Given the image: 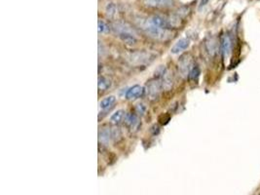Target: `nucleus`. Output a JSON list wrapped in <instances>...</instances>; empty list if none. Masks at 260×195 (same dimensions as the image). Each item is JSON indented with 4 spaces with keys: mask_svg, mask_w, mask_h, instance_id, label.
Returning a JSON list of instances; mask_svg holds the SVG:
<instances>
[{
    "mask_svg": "<svg viewBox=\"0 0 260 195\" xmlns=\"http://www.w3.org/2000/svg\"><path fill=\"white\" fill-rule=\"evenodd\" d=\"M138 25L145 34L156 40H166L171 35V32L167 29L158 28L155 24H153L150 19L138 20Z\"/></svg>",
    "mask_w": 260,
    "mask_h": 195,
    "instance_id": "obj_1",
    "label": "nucleus"
},
{
    "mask_svg": "<svg viewBox=\"0 0 260 195\" xmlns=\"http://www.w3.org/2000/svg\"><path fill=\"white\" fill-rule=\"evenodd\" d=\"M162 88V82L160 80H153L147 84V97L154 101L159 97Z\"/></svg>",
    "mask_w": 260,
    "mask_h": 195,
    "instance_id": "obj_2",
    "label": "nucleus"
},
{
    "mask_svg": "<svg viewBox=\"0 0 260 195\" xmlns=\"http://www.w3.org/2000/svg\"><path fill=\"white\" fill-rule=\"evenodd\" d=\"M143 4L150 8L167 9L174 6V0H143Z\"/></svg>",
    "mask_w": 260,
    "mask_h": 195,
    "instance_id": "obj_3",
    "label": "nucleus"
},
{
    "mask_svg": "<svg viewBox=\"0 0 260 195\" xmlns=\"http://www.w3.org/2000/svg\"><path fill=\"white\" fill-rule=\"evenodd\" d=\"M149 59H150V55L147 53H144V52H136L129 56L128 60L132 63V64H143L146 63Z\"/></svg>",
    "mask_w": 260,
    "mask_h": 195,
    "instance_id": "obj_4",
    "label": "nucleus"
},
{
    "mask_svg": "<svg viewBox=\"0 0 260 195\" xmlns=\"http://www.w3.org/2000/svg\"><path fill=\"white\" fill-rule=\"evenodd\" d=\"M191 60L188 56H183V57L180 59L179 63H178V69L179 72L181 73L182 76H187L189 75V72L191 70Z\"/></svg>",
    "mask_w": 260,
    "mask_h": 195,
    "instance_id": "obj_5",
    "label": "nucleus"
},
{
    "mask_svg": "<svg viewBox=\"0 0 260 195\" xmlns=\"http://www.w3.org/2000/svg\"><path fill=\"white\" fill-rule=\"evenodd\" d=\"M232 50V41L231 38L227 34H224L221 37V52L224 58H227Z\"/></svg>",
    "mask_w": 260,
    "mask_h": 195,
    "instance_id": "obj_6",
    "label": "nucleus"
},
{
    "mask_svg": "<svg viewBox=\"0 0 260 195\" xmlns=\"http://www.w3.org/2000/svg\"><path fill=\"white\" fill-rule=\"evenodd\" d=\"M143 92H144V90L141 86L135 85L127 91L126 98H127V99H129V101H133V99L139 98L143 94Z\"/></svg>",
    "mask_w": 260,
    "mask_h": 195,
    "instance_id": "obj_7",
    "label": "nucleus"
},
{
    "mask_svg": "<svg viewBox=\"0 0 260 195\" xmlns=\"http://www.w3.org/2000/svg\"><path fill=\"white\" fill-rule=\"evenodd\" d=\"M189 45H190V41L187 38H181L175 43L173 46V48L171 49V54H178L180 52L184 51L185 49H187Z\"/></svg>",
    "mask_w": 260,
    "mask_h": 195,
    "instance_id": "obj_8",
    "label": "nucleus"
},
{
    "mask_svg": "<svg viewBox=\"0 0 260 195\" xmlns=\"http://www.w3.org/2000/svg\"><path fill=\"white\" fill-rule=\"evenodd\" d=\"M112 138L111 136V130L108 129H101L99 133V142L103 145H108L110 141V138Z\"/></svg>",
    "mask_w": 260,
    "mask_h": 195,
    "instance_id": "obj_9",
    "label": "nucleus"
},
{
    "mask_svg": "<svg viewBox=\"0 0 260 195\" xmlns=\"http://www.w3.org/2000/svg\"><path fill=\"white\" fill-rule=\"evenodd\" d=\"M173 86V76L169 71H165L162 74V87L165 90H170Z\"/></svg>",
    "mask_w": 260,
    "mask_h": 195,
    "instance_id": "obj_10",
    "label": "nucleus"
},
{
    "mask_svg": "<svg viewBox=\"0 0 260 195\" xmlns=\"http://www.w3.org/2000/svg\"><path fill=\"white\" fill-rule=\"evenodd\" d=\"M124 121L131 129H135L138 126V119L135 114H126Z\"/></svg>",
    "mask_w": 260,
    "mask_h": 195,
    "instance_id": "obj_11",
    "label": "nucleus"
},
{
    "mask_svg": "<svg viewBox=\"0 0 260 195\" xmlns=\"http://www.w3.org/2000/svg\"><path fill=\"white\" fill-rule=\"evenodd\" d=\"M125 117H126V112L124 110H117L115 113H113V115L111 116L110 118V121L113 123V124H119L121 123L122 121L125 120Z\"/></svg>",
    "mask_w": 260,
    "mask_h": 195,
    "instance_id": "obj_12",
    "label": "nucleus"
},
{
    "mask_svg": "<svg viewBox=\"0 0 260 195\" xmlns=\"http://www.w3.org/2000/svg\"><path fill=\"white\" fill-rule=\"evenodd\" d=\"M116 101V98L114 96H108L106 98H104L103 99H101L99 102V107L101 109H106V108L112 106V105Z\"/></svg>",
    "mask_w": 260,
    "mask_h": 195,
    "instance_id": "obj_13",
    "label": "nucleus"
},
{
    "mask_svg": "<svg viewBox=\"0 0 260 195\" xmlns=\"http://www.w3.org/2000/svg\"><path fill=\"white\" fill-rule=\"evenodd\" d=\"M99 91H105L107 90L110 86H111V81H110L108 78L104 77V76H100L99 77Z\"/></svg>",
    "mask_w": 260,
    "mask_h": 195,
    "instance_id": "obj_14",
    "label": "nucleus"
},
{
    "mask_svg": "<svg viewBox=\"0 0 260 195\" xmlns=\"http://www.w3.org/2000/svg\"><path fill=\"white\" fill-rule=\"evenodd\" d=\"M105 12L109 18H114L117 14V7L114 3H108L105 8Z\"/></svg>",
    "mask_w": 260,
    "mask_h": 195,
    "instance_id": "obj_15",
    "label": "nucleus"
},
{
    "mask_svg": "<svg viewBox=\"0 0 260 195\" xmlns=\"http://www.w3.org/2000/svg\"><path fill=\"white\" fill-rule=\"evenodd\" d=\"M206 50L210 53V56H214L216 54V51H217V45L216 43L213 40H210L206 43Z\"/></svg>",
    "mask_w": 260,
    "mask_h": 195,
    "instance_id": "obj_16",
    "label": "nucleus"
},
{
    "mask_svg": "<svg viewBox=\"0 0 260 195\" xmlns=\"http://www.w3.org/2000/svg\"><path fill=\"white\" fill-rule=\"evenodd\" d=\"M98 31L99 33L101 34H105L109 32V27L106 23H104L103 21H98Z\"/></svg>",
    "mask_w": 260,
    "mask_h": 195,
    "instance_id": "obj_17",
    "label": "nucleus"
},
{
    "mask_svg": "<svg viewBox=\"0 0 260 195\" xmlns=\"http://www.w3.org/2000/svg\"><path fill=\"white\" fill-rule=\"evenodd\" d=\"M199 74H200V68L198 67L197 66H194L192 68H191V70H190V72H189V78H190L191 80H194V79H197L198 78V76H199Z\"/></svg>",
    "mask_w": 260,
    "mask_h": 195,
    "instance_id": "obj_18",
    "label": "nucleus"
},
{
    "mask_svg": "<svg viewBox=\"0 0 260 195\" xmlns=\"http://www.w3.org/2000/svg\"><path fill=\"white\" fill-rule=\"evenodd\" d=\"M111 136H112V138H114V140H118V138L121 137L120 130H119L118 128H112L111 129Z\"/></svg>",
    "mask_w": 260,
    "mask_h": 195,
    "instance_id": "obj_19",
    "label": "nucleus"
},
{
    "mask_svg": "<svg viewBox=\"0 0 260 195\" xmlns=\"http://www.w3.org/2000/svg\"><path fill=\"white\" fill-rule=\"evenodd\" d=\"M135 109H136V111H138V113L143 114L144 111H145V106L142 105V103H138V105H136Z\"/></svg>",
    "mask_w": 260,
    "mask_h": 195,
    "instance_id": "obj_20",
    "label": "nucleus"
},
{
    "mask_svg": "<svg viewBox=\"0 0 260 195\" xmlns=\"http://www.w3.org/2000/svg\"><path fill=\"white\" fill-rule=\"evenodd\" d=\"M210 2V0H200V3H199V9H201V8L205 7L206 4H208Z\"/></svg>",
    "mask_w": 260,
    "mask_h": 195,
    "instance_id": "obj_21",
    "label": "nucleus"
},
{
    "mask_svg": "<svg viewBox=\"0 0 260 195\" xmlns=\"http://www.w3.org/2000/svg\"><path fill=\"white\" fill-rule=\"evenodd\" d=\"M259 195H260V194H259Z\"/></svg>",
    "mask_w": 260,
    "mask_h": 195,
    "instance_id": "obj_22",
    "label": "nucleus"
}]
</instances>
